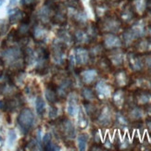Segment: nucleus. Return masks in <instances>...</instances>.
Instances as JSON below:
<instances>
[{
  "label": "nucleus",
  "instance_id": "nucleus-20",
  "mask_svg": "<svg viewBox=\"0 0 151 151\" xmlns=\"http://www.w3.org/2000/svg\"><path fill=\"white\" fill-rule=\"evenodd\" d=\"M145 111L144 109L141 107L136 106V105H132L129 109H128V113H127V118L129 119L130 122H141V120L145 116Z\"/></svg>",
  "mask_w": 151,
  "mask_h": 151
},
{
  "label": "nucleus",
  "instance_id": "nucleus-4",
  "mask_svg": "<svg viewBox=\"0 0 151 151\" xmlns=\"http://www.w3.org/2000/svg\"><path fill=\"white\" fill-rule=\"evenodd\" d=\"M35 122V115L34 112L29 108H24L21 110L18 118L17 123L23 134H27L32 129Z\"/></svg>",
  "mask_w": 151,
  "mask_h": 151
},
{
  "label": "nucleus",
  "instance_id": "nucleus-8",
  "mask_svg": "<svg viewBox=\"0 0 151 151\" xmlns=\"http://www.w3.org/2000/svg\"><path fill=\"white\" fill-rule=\"evenodd\" d=\"M125 58L127 60L129 68L133 71H134V73H139L145 67L144 58H142L141 54L137 53L135 51L128 52Z\"/></svg>",
  "mask_w": 151,
  "mask_h": 151
},
{
  "label": "nucleus",
  "instance_id": "nucleus-41",
  "mask_svg": "<svg viewBox=\"0 0 151 151\" xmlns=\"http://www.w3.org/2000/svg\"><path fill=\"white\" fill-rule=\"evenodd\" d=\"M16 140H17V134L15 132V130L10 129L9 131V134H8V144H9V147H12L13 145H14Z\"/></svg>",
  "mask_w": 151,
  "mask_h": 151
},
{
  "label": "nucleus",
  "instance_id": "nucleus-16",
  "mask_svg": "<svg viewBox=\"0 0 151 151\" xmlns=\"http://www.w3.org/2000/svg\"><path fill=\"white\" fill-rule=\"evenodd\" d=\"M102 45L105 50H111L122 47V39L115 34H106L104 35Z\"/></svg>",
  "mask_w": 151,
  "mask_h": 151
},
{
  "label": "nucleus",
  "instance_id": "nucleus-21",
  "mask_svg": "<svg viewBox=\"0 0 151 151\" xmlns=\"http://www.w3.org/2000/svg\"><path fill=\"white\" fill-rule=\"evenodd\" d=\"M97 76H98V70L96 69L84 70L79 74V78H80L81 82L86 85H90L94 82H96Z\"/></svg>",
  "mask_w": 151,
  "mask_h": 151
},
{
  "label": "nucleus",
  "instance_id": "nucleus-17",
  "mask_svg": "<svg viewBox=\"0 0 151 151\" xmlns=\"http://www.w3.org/2000/svg\"><path fill=\"white\" fill-rule=\"evenodd\" d=\"M5 100H6L5 111H9V112H13V111H15L17 109H19L23 105L22 96L18 93L14 96L8 97Z\"/></svg>",
  "mask_w": 151,
  "mask_h": 151
},
{
  "label": "nucleus",
  "instance_id": "nucleus-28",
  "mask_svg": "<svg viewBox=\"0 0 151 151\" xmlns=\"http://www.w3.org/2000/svg\"><path fill=\"white\" fill-rule=\"evenodd\" d=\"M83 108H84V112L86 115L92 119H96L98 112H99V109L97 108L96 105L94 102L90 101H84L83 103Z\"/></svg>",
  "mask_w": 151,
  "mask_h": 151
},
{
  "label": "nucleus",
  "instance_id": "nucleus-22",
  "mask_svg": "<svg viewBox=\"0 0 151 151\" xmlns=\"http://www.w3.org/2000/svg\"><path fill=\"white\" fill-rule=\"evenodd\" d=\"M111 98H112L113 105L117 109H121L123 108L126 102V94L123 88H117L111 95Z\"/></svg>",
  "mask_w": 151,
  "mask_h": 151
},
{
  "label": "nucleus",
  "instance_id": "nucleus-53",
  "mask_svg": "<svg viewBox=\"0 0 151 151\" xmlns=\"http://www.w3.org/2000/svg\"><path fill=\"white\" fill-rule=\"evenodd\" d=\"M4 2H5V0H0V6H1L4 4Z\"/></svg>",
  "mask_w": 151,
  "mask_h": 151
},
{
  "label": "nucleus",
  "instance_id": "nucleus-30",
  "mask_svg": "<svg viewBox=\"0 0 151 151\" xmlns=\"http://www.w3.org/2000/svg\"><path fill=\"white\" fill-rule=\"evenodd\" d=\"M134 17H135V13L132 9V6H126L121 12L120 19L122 21V22H131L134 19Z\"/></svg>",
  "mask_w": 151,
  "mask_h": 151
},
{
  "label": "nucleus",
  "instance_id": "nucleus-31",
  "mask_svg": "<svg viewBox=\"0 0 151 151\" xmlns=\"http://www.w3.org/2000/svg\"><path fill=\"white\" fill-rule=\"evenodd\" d=\"M97 68L98 70H99L100 71H102V73H109V71L112 70V65H111V63L109 62V60H108L107 57H100L98 58V60H97Z\"/></svg>",
  "mask_w": 151,
  "mask_h": 151
},
{
  "label": "nucleus",
  "instance_id": "nucleus-34",
  "mask_svg": "<svg viewBox=\"0 0 151 151\" xmlns=\"http://www.w3.org/2000/svg\"><path fill=\"white\" fill-rule=\"evenodd\" d=\"M88 51L91 58H98L102 57L105 48L102 44H93V45H91V47Z\"/></svg>",
  "mask_w": 151,
  "mask_h": 151
},
{
  "label": "nucleus",
  "instance_id": "nucleus-9",
  "mask_svg": "<svg viewBox=\"0 0 151 151\" xmlns=\"http://www.w3.org/2000/svg\"><path fill=\"white\" fill-rule=\"evenodd\" d=\"M97 124L101 127L108 128L113 124V117L112 111L109 106H104L101 109H99L97 116L95 119Z\"/></svg>",
  "mask_w": 151,
  "mask_h": 151
},
{
  "label": "nucleus",
  "instance_id": "nucleus-24",
  "mask_svg": "<svg viewBox=\"0 0 151 151\" xmlns=\"http://www.w3.org/2000/svg\"><path fill=\"white\" fill-rule=\"evenodd\" d=\"M129 29L135 35L137 39L145 36L147 34V27L143 21H138V22H134Z\"/></svg>",
  "mask_w": 151,
  "mask_h": 151
},
{
  "label": "nucleus",
  "instance_id": "nucleus-29",
  "mask_svg": "<svg viewBox=\"0 0 151 151\" xmlns=\"http://www.w3.org/2000/svg\"><path fill=\"white\" fill-rule=\"evenodd\" d=\"M113 122L114 124L119 127L120 129H125L129 126V123H130V121L127 118V116H125L124 114H122L120 111H118V112L115 114V118L113 120Z\"/></svg>",
  "mask_w": 151,
  "mask_h": 151
},
{
  "label": "nucleus",
  "instance_id": "nucleus-50",
  "mask_svg": "<svg viewBox=\"0 0 151 151\" xmlns=\"http://www.w3.org/2000/svg\"><path fill=\"white\" fill-rule=\"evenodd\" d=\"M4 145V139H3V137L0 135V148H1Z\"/></svg>",
  "mask_w": 151,
  "mask_h": 151
},
{
  "label": "nucleus",
  "instance_id": "nucleus-37",
  "mask_svg": "<svg viewBox=\"0 0 151 151\" xmlns=\"http://www.w3.org/2000/svg\"><path fill=\"white\" fill-rule=\"evenodd\" d=\"M58 39L69 45V44H70V42L73 40V37L69 34V32L66 29H60L58 31Z\"/></svg>",
  "mask_w": 151,
  "mask_h": 151
},
{
  "label": "nucleus",
  "instance_id": "nucleus-11",
  "mask_svg": "<svg viewBox=\"0 0 151 151\" xmlns=\"http://www.w3.org/2000/svg\"><path fill=\"white\" fill-rule=\"evenodd\" d=\"M49 32V29L47 27V24L43 23L41 22H37L31 30V35L34 37L35 40L37 43H42L47 39Z\"/></svg>",
  "mask_w": 151,
  "mask_h": 151
},
{
  "label": "nucleus",
  "instance_id": "nucleus-45",
  "mask_svg": "<svg viewBox=\"0 0 151 151\" xmlns=\"http://www.w3.org/2000/svg\"><path fill=\"white\" fill-rule=\"evenodd\" d=\"M5 107H6V100H0V109L5 110Z\"/></svg>",
  "mask_w": 151,
  "mask_h": 151
},
{
  "label": "nucleus",
  "instance_id": "nucleus-3",
  "mask_svg": "<svg viewBox=\"0 0 151 151\" xmlns=\"http://www.w3.org/2000/svg\"><path fill=\"white\" fill-rule=\"evenodd\" d=\"M122 21L115 16L106 15L101 18V22L97 26L98 30L105 34H116L122 29Z\"/></svg>",
  "mask_w": 151,
  "mask_h": 151
},
{
  "label": "nucleus",
  "instance_id": "nucleus-5",
  "mask_svg": "<svg viewBox=\"0 0 151 151\" xmlns=\"http://www.w3.org/2000/svg\"><path fill=\"white\" fill-rule=\"evenodd\" d=\"M57 80L58 82L57 83H53V84L56 87V91H57V95L58 99H63V98H66L69 94L71 91V87H73V81L68 76L65 75H60L57 78Z\"/></svg>",
  "mask_w": 151,
  "mask_h": 151
},
{
  "label": "nucleus",
  "instance_id": "nucleus-7",
  "mask_svg": "<svg viewBox=\"0 0 151 151\" xmlns=\"http://www.w3.org/2000/svg\"><path fill=\"white\" fill-rule=\"evenodd\" d=\"M67 47L68 45L60 41L58 39H56L53 42L51 48V54H52V58H53V60L56 64L63 65L65 63V56H66Z\"/></svg>",
  "mask_w": 151,
  "mask_h": 151
},
{
  "label": "nucleus",
  "instance_id": "nucleus-13",
  "mask_svg": "<svg viewBox=\"0 0 151 151\" xmlns=\"http://www.w3.org/2000/svg\"><path fill=\"white\" fill-rule=\"evenodd\" d=\"M108 55L107 58L109 60V62L111 63L113 67H122L123 63H124V60H125L126 55L123 52L122 49L120 48H115V49H111V50H108Z\"/></svg>",
  "mask_w": 151,
  "mask_h": 151
},
{
  "label": "nucleus",
  "instance_id": "nucleus-46",
  "mask_svg": "<svg viewBox=\"0 0 151 151\" xmlns=\"http://www.w3.org/2000/svg\"><path fill=\"white\" fill-rule=\"evenodd\" d=\"M17 2H18V0H9V8L10 9L13 8V6L17 4Z\"/></svg>",
  "mask_w": 151,
  "mask_h": 151
},
{
  "label": "nucleus",
  "instance_id": "nucleus-54",
  "mask_svg": "<svg viewBox=\"0 0 151 151\" xmlns=\"http://www.w3.org/2000/svg\"><path fill=\"white\" fill-rule=\"evenodd\" d=\"M112 1H119V0H112Z\"/></svg>",
  "mask_w": 151,
  "mask_h": 151
},
{
  "label": "nucleus",
  "instance_id": "nucleus-2",
  "mask_svg": "<svg viewBox=\"0 0 151 151\" xmlns=\"http://www.w3.org/2000/svg\"><path fill=\"white\" fill-rule=\"evenodd\" d=\"M35 48L36 51V67L35 71L36 73L40 75H45L47 73L49 70V58H50V52L47 47L42 45V43Z\"/></svg>",
  "mask_w": 151,
  "mask_h": 151
},
{
  "label": "nucleus",
  "instance_id": "nucleus-43",
  "mask_svg": "<svg viewBox=\"0 0 151 151\" xmlns=\"http://www.w3.org/2000/svg\"><path fill=\"white\" fill-rule=\"evenodd\" d=\"M48 116L50 119L54 120L58 116V108L55 106L54 104H50V108H49V112H48Z\"/></svg>",
  "mask_w": 151,
  "mask_h": 151
},
{
  "label": "nucleus",
  "instance_id": "nucleus-40",
  "mask_svg": "<svg viewBox=\"0 0 151 151\" xmlns=\"http://www.w3.org/2000/svg\"><path fill=\"white\" fill-rule=\"evenodd\" d=\"M9 22L6 19H0V36H4L9 29Z\"/></svg>",
  "mask_w": 151,
  "mask_h": 151
},
{
  "label": "nucleus",
  "instance_id": "nucleus-25",
  "mask_svg": "<svg viewBox=\"0 0 151 151\" xmlns=\"http://www.w3.org/2000/svg\"><path fill=\"white\" fill-rule=\"evenodd\" d=\"M26 18V15L23 11L16 8H11L9 11V21L10 24H15L21 22L22 19Z\"/></svg>",
  "mask_w": 151,
  "mask_h": 151
},
{
  "label": "nucleus",
  "instance_id": "nucleus-23",
  "mask_svg": "<svg viewBox=\"0 0 151 151\" xmlns=\"http://www.w3.org/2000/svg\"><path fill=\"white\" fill-rule=\"evenodd\" d=\"M67 113L69 116L73 117L77 115L80 107H79V101H78V97L75 94H70L68 99L67 103Z\"/></svg>",
  "mask_w": 151,
  "mask_h": 151
},
{
  "label": "nucleus",
  "instance_id": "nucleus-49",
  "mask_svg": "<svg viewBox=\"0 0 151 151\" xmlns=\"http://www.w3.org/2000/svg\"><path fill=\"white\" fill-rule=\"evenodd\" d=\"M147 9L151 12V0H147Z\"/></svg>",
  "mask_w": 151,
  "mask_h": 151
},
{
  "label": "nucleus",
  "instance_id": "nucleus-18",
  "mask_svg": "<svg viewBox=\"0 0 151 151\" xmlns=\"http://www.w3.org/2000/svg\"><path fill=\"white\" fill-rule=\"evenodd\" d=\"M114 82L118 88H124L131 83V78L126 70H119L115 73Z\"/></svg>",
  "mask_w": 151,
  "mask_h": 151
},
{
  "label": "nucleus",
  "instance_id": "nucleus-42",
  "mask_svg": "<svg viewBox=\"0 0 151 151\" xmlns=\"http://www.w3.org/2000/svg\"><path fill=\"white\" fill-rule=\"evenodd\" d=\"M22 5L28 9H32L37 5L38 0H22Z\"/></svg>",
  "mask_w": 151,
  "mask_h": 151
},
{
  "label": "nucleus",
  "instance_id": "nucleus-26",
  "mask_svg": "<svg viewBox=\"0 0 151 151\" xmlns=\"http://www.w3.org/2000/svg\"><path fill=\"white\" fill-rule=\"evenodd\" d=\"M42 147L44 150H47V151H54V150L60 149V147L53 142V140H52V135L49 133L45 134V136L43 137Z\"/></svg>",
  "mask_w": 151,
  "mask_h": 151
},
{
  "label": "nucleus",
  "instance_id": "nucleus-48",
  "mask_svg": "<svg viewBox=\"0 0 151 151\" xmlns=\"http://www.w3.org/2000/svg\"><path fill=\"white\" fill-rule=\"evenodd\" d=\"M147 34L148 35V36H151V25H148L147 27Z\"/></svg>",
  "mask_w": 151,
  "mask_h": 151
},
{
  "label": "nucleus",
  "instance_id": "nucleus-36",
  "mask_svg": "<svg viewBox=\"0 0 151 151\" xmlns=\"http://www.w3.org/2000/svg\"><path fill=\"white\" fill-rule=\"evenodd\" d=\"M81 96L84 99V101L93 102L97 98L96 92L93 89H91L90 87H83L81 90Z\"/></svg>",
  "mask_w": 151,
  "mask_h": 151
},
{
  "label": "nucleus",
  "instance_id": "nucleus-52",
  "mask_svg": "<svg viewBox=\"0 0 151 151\" xmlns=\"http://www.w3.org/2000/svg\"><path fill=\"white\" fill-rule=\"evenodd\" d=\"M4 66V64H3V61H2V60H1V58H0V68L1 67H3Z\"/></svg>",
  "mask_w": 151,
  "mask_h": 151
},
{
  "label": "nucleus",
  "instance_id": "nucleus-51",
  "mask_svg": "<svg viewBox=\"0 0 151 151\" xmlns=\"http://www.w3.org/2000/svg\"><path fill=\"white\" fill-rule=\"evenodd\" d=\"M3 94V84L0 83V95Z\"/></svg>",
  "mask_w": 151,
  "mask_h": 151
},
{
  "label": "nucleus",
  "instance_id": "nucleus-14",
  "mask_svg": "<svg viewBox=\"0 0 151 151\" xmlns=\"http://www.w3.org/2000/svg\"><path fill=\"white\" fill-rule=\"evenodd\" d=\"M134 50L141 55L151 53V36H143L134 43Z\"/></svg>",
  "mask_w": 151,
  "mask_h": 151
},
{
  "label": "nucleus",
  "instance_id": "nucleus-35",
  "mask_svg": "<svg viewBox=\"0 0 151 151\" xmlns=\"http://www.w3.org/2000/svg\"><path fill=\"white\" fill-rule=\"evenodd\" d=\"M78 119H77V126L79 129L83 130L88 126V119H87V115L84 112L83 109H79L78 111Z\"/></svg>",
  "mask_w": 151,
  "mask_h": 151
},
{
  "label": "nucleus",
  "instance_id": "nucleus-32",
  "mask_svg": "<svg viewBox=\"0 0 151 151\" xmlns=\"http://www.w3.org/2000/svg\"><path fill=\"white\" fill-rule=\"evenodd\" d=\"M147 0H133L131 6H132L135 14L142 15L147 9Z\"/></svg>",
  "mask_w": 151,
  "mask_h": 151
},
{
  "label": "nucleus",
  "instance_id": "nucleus-15",
  "mask_svg": "<svg viewBox=\"0 0 151 151\" xmlns=\"http://www.w3.org/2000/svg\"><path fill=\"white\" fill-rule=\"evenodd\" d=\"M73 56H74L75 65H77L78 67L85 66V65L88 64L89 60H91L88 49L84 48L83 47H76L75 50H74Z\"/></svg>",
  "mask_w": 151,
  "mask_h": 151
},
{
  "label": "nucleus",
  "instance_id": "nucleus-33",
  "mask_svg": "<svg viewBox=\"0 0 151 151\" xmlns=\"http://www.w3.org/2000/svg\"><path fill=\"white\" fill-rule=\"evenodd\" d=\"M137 40V38L135 37V35L133 34L131 30L128 28L122 32V45H124L125 47H130L131 45H134V43Z\"/></svg>",
  "mask_w": 151,
  "mask_h": 151
},
{
  "label": "nucleus",
  "instance_id": "nucleus-47",
  "mask_svg": "<svg viewBox=\"0 0 151 151\" xmlns=\"http://www.w3.org/2000/svg\"><path fill=\"white\" fill-rule=\"evenodd\" d=\"M147 125L148 129L151 130V117H148V119L147 121Z\"/></svg>",
  "mask_w": 151,
  "mask_h": 151
},
{
  "label": "nucleus",
  "instance_id": "nucleus-6",
  "mask_svg": "<svg viewBox=\"0 0 151 151\" xmlns=\"http://www.w3.org/2000/svg\"><path fill=\"white\" fill-rule=\"evenodd\" d=\"M58 133L66 140H73L75 137V127L73 122L66 117H62L57 123Z\"/></svg>",
  "mask_w": 151,
  "mask_h": 151
},
{
  "label": "nucleus",
  "instance_id": "nucleus-27",
  "mask_svg": "<svg viewBox=\"0 0 151 151\" xmlns=\"http://www.w3.org/2000/svg\"><path fill=\"white\" fill-rule=\"evenodd\" d=\"M45 98L49 102V104H55L58 97L57 95V91H56V87L55 85L53 84V83H50L47 88H45Z\"/></svg>",
  "mask_w": 151,
  "mask_h": 151
},
{
  "label": "nucleus",
  "instance_id": "nucleus-12",
  "mask_svg": "<svg viewBox=\"0 0 151 151\" xmlns=\"http://www.w3.org/2000/svg\"><path fill=\"white\" fill-rule=\"evenodd\" d=\"M95 92L97 98L106 99V98H109L112 95V87L106 80L101 79V80L96 82L95 86Z\"/></svg>",
  "mask_w": 151,
  "mask_h": 151
},
{
  "label": "nucleus",
  "instance_id": "nucleus-38",
  "mask_svg": "<svg viewBox=\"0 0 151 151\" xmlns=\"http://www.w3.org/2000/svg\"><path fill=\"white\" fill-rule=\"evenodd\" d=\"M35 109H36V113L40 116L43 117L45 112V100L43 99L42 96H37L36 100H35Z\"/></svg>",
  "mask_w": 151,
  "mask_h": 151
},
{
  "label": "nucleus",
  "instance_id": "nucleus-19",
  "mask_svg": "<svg viewBox=\"0 0 151 151\" xmlns=\"http://www.w3.org/2000/svg\"><path fill=\"white\" fill-rule=\"evenodd\" d=\"M73 41L76 44L79 45H91L93 43V39L91 38V36L89 35V34L87 32L86 30H83V29H78L75 31V32L73 35Z\"/></svg>",
  "mask_w": 151,
  "mask_h": 151
},
{
  "label": "nucleus",
  "instance_id": "nucleus-10",
  "mask_svg": "<svg viewBox=\"0 0 151 151\" xmlns=\"http://www.w3.org/2000/svg\"><path fill=\"white\" fill-rule=\"evenodd\" d=\"M134 104L145 109L151 105V91L147 89H136L134 94Z\"/></svg>",
  "mask_w": 151,
  "mask_h": 151
},
{
  "label": "nucleus",
  "instance_id": "nucleus-39",
  "mask_svg": "<svg viewBox=\"0 0 151 151\" xmlns=\"http://www.w3.org/2000/svg\"><path fill=\"white\" fill-rule=\"evenodd\" d=\"M88 143V135L86 134H80L77 136V146L78 149L83 151L87 147Z\"/></svg>",
  "mask_w": 151,
  "mask_h": 151
},
{
  "label": "nucleus",
  "instance_id": "nucleus-1",
  "mask_svg": "<svg viewBox=\"0 0 151 151\" xmlns=\"http://www.w3.org/2000/svg\"><path fill=\"white\" fill-rule=\"evenodd\" d=\"M1 60L3 61V64L8 66L10 73L23 71L25 62L22 50L16 47V45L5 47L2 51Z\"/></svg>",
  "mask_w": 151,
  "mask_h": 151
},
{
  "label": "nucleus",
  "instance_id": "nucleus-44",
  "mask_svg": "<svg viewBox=\"0 0 151 151\" xmlns=\"http://www.w3.org/2000/svg\"><path fill=\"white\" fill-rule=\"evenodd\" d=\"M144 63H145V66H147V68L151 70V53L146 55L145 58H144Z\"/></svg>",
  "mask_w": 151,
  "mask_h": 151
},
{
  "label": "nucleus",
  "instance_id": "nucleus-55",
  "mask_svg": "<svg viewBox=\"0 0 151 151\" xmlns=\"http://www.w3.org/2000/svg\"><path fill=\"white\" fill-rule=\"evenodd\" d=\"M150 88H151V82H150Z\"/></svg>",
  "mask_w": 151,
  "mask_h": 151
}]
</instances>
